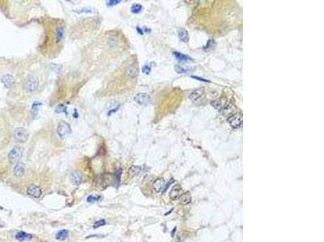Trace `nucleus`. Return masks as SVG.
<instances>
[{
  "label": "nucleus",
  "instance_id": "11",
  "mask_svg": "<svg viewBox=\"0 0 324 242\" xmlns=\"http://www.w3.org/2000/svg\"><path fill=\"white\" fill-rule=\"evenodd\" d=\"M125 75H126V77H128L129 78H136V76L139 75L138 66L135 65V64L129 65L128 67L126 68Z\"/></svg>",
  "mask_w": 324,
  "mask_h": 242
},
{
  "label": "nucleus",
  "instance_id": "34",
  "mask_svg": "<svg viewBox=\"0 0 324 242\" xmlns=\"http://www.w3.org/2000/svg\"><path fill=\"white\" fill-rule=\"evenodd\" d=\"M0 209H2V207H0Z\"/></svg>",
  "mask_w": 324,
  "mask_h": 242
},
{
  "label": "nucleus",
  "instance_id": "19",
  "mask_svg": "<svg viewBox=\"0 0 324 242\" xmlns=\"http://www.w3.org/2000/svg\"><path fill=\"white\" fill-rule=\"evenodd\" d=\"M178 36L179 38L181 41H183L184 43H187L189 41V35L188 32L186 31V29L181 28L178 31Z\"/></svg>",
  "mask_w": 324,
  "mask_h": 242
},
{
  "label": "nucleus",
  "instance_id": "30",
  "mask_svg": "<svg viewBox=\"0 0 324 242\" xmlns=\"http://www.w3.org/2000/svg\"><path fill=\"white\" fill-rule=\"evenodd\" d=\"M92 10H90V8H83L81 9V11H75V12L77 13H82V12H85V13H88V12H92Z\"/></svg>",
  "mask_w": 324,
  "mask_h": 242
},
{
  "label": "nucleus",
  "instance_id": "9",
  "mask_svg": "<svg viewBox=\"0 0 324 242\" xmlns=\"http://www.w3.org/2000/svg\"><path fill=\"white\" fill-rule=\"evenodd\" d=\"M204 97V90L203 88L197 89L190 94V99L192 102L200 101Z\"/></svg>",
  "mask_w": 324,
  "mask_h": 242
},
{
  "label": "nucleus",
  "instance_id": "31",
  "mask_svg": "<svg viewBox=\"0 0 324 242\" xmlns=\"http://www.w3.org/2000/svg\"><path fill=\"white\" fill-rule=\"evenodd\" d=\"M119 2H121V1H108L107 2V5L108 6H114V5H116Z\"/></svg>",
  "mask_w": 324,
  "mask_h": 242
},
{
  "label": "nucleus",
  "instance_id": "12",
  "mask_svg": "<svg viewBox=\"0 0 324 242\" xmlns=\"http://www.w3.org/2000/svg\"><path fill=\"white\" fill-rule=\"evenodd\" d=\"M182 194V189L179 186H175L171 189L170 192H169V197L170 199H173V200H177V199H179V198L181 197V195Z\"/></svg>",
  "mask_w": 324,
  "mask_h": 242
},
{
  "label": "nucleus",
  "instance_id": "10",
  "mask_svg": "<svg viewBox=\"0 0 324 242\" xmlns=\"http://www.w3.org/2000/svg\"><path fill=\"white\" fill-rule=\"evenodd\" d=\"M149 99H150L149 96H148L147 94L144 93L137 94L134 97V101L136 102L137 103H139V104H140V105H145V104H147V103L149 102Z\"/></svg>",
  "mask_w": 324,
  "mask_h": 242
},
{
  "label": "nucleus",
  "instance_id": "21",
  "mask_svg": "<svg viewBox=\"0 0 324 242\" xmlns=\"http://www.w3.org/2000/svg\"><path fill=\"white\" fill-rule=\"evenodd\" d=\"M140 166H139V165H132V166L129 168L128 174L131 177H135V176L138 174L140 172Z\"/></svg>",
  "mask_w": 324,
  "mask_h": 242
},
{
  "label": "nucleus",
  "instance_id": "18",
  "mask_svg": "<svg viewBox=\"0 0 324 242\" xmlns=\"http://www.w3.org/2000/svg\"><path fill=\"white\" fill-rule=\"evenodd\" d=\"M180 199V203L182 205H188L191 203V195L189 192H186L181 195V197L179 198Z\"/></svg>",
  "mask_w": 324,
  "mask_h": 242
},
{
  "label": "nucleus",
  "instance_id": "8",
  "mask_svg": "<svg viewBox=\"0 0 324 242\" xmlns=\"http://www.w3.org/2000/svg\"><path fill=\"white\" fill-rule=\"evenodd\" d=\"M70 181L73 185L75 186H79L83 182V175L79 171H74L70 175Z\"/></svg>",
  "mask_w": 324,
  "mask_h": 242
},
{
  "label": "nucleus",
  "instance_id": "33",
  "mask_svg": "<svg viewBox=\"0 0 324 242\" xmlns=\"http://www.w3.org/2000/svg\"><path fill=\"white\" fill-rule=\"evenodd\" d=\"M137 29H138L139 32H140V33L141 35H143V31H142V30H140V28H137Z\"/></svg>",
  "mask_w": 324,
  "mask_h": 242
},
{
  "label": "nucleus",
  "instance_id": "6",
  "mask_svg": "<svg viewBox=\"0 0 324 242\" xmlns=\"http://www.w3.org/2000/svg\"><path fill=\"white\" fill-rule=\"evenodd\" d=\"M228 122H229L231 127L237 128H239L242 126V122H243V118H242V115L236 114V115H232L231 117L229 118Z\"/></svg>",
  "mask_w": 324,
  "mask_h": 242
},
{
  "label": "nucleus",
  "instance_id": "15",
  "mask_svg": "<svg viewBox=\"0 0 324 242\" xmlns=\"http://www.w3.org/2000/svg\"><path fill=\"white\" fill-rule=\"evenodd\" d=\"M2 81L7 88H11L13 86V84L15 83V79L12 75H5L4 77H2Z\"/></svg>",
  "mask_w": 324,
  "mask_h": 242
},
{
  "label": "nucleus",
  "instance_id": "20",
  "mask_svg": "<svg viewBox=\"0 0 324 242\" xmlns=\"http://www.w3.org/2000/svg\"><path fill=\"white\" fill-rule=\"evenodd\" d=\"M68 236H69V232L67 230H66V229H63V230H60L59 232H58V233L56 234L55 237L58 240H64L68 237Z\"/></svg>",
  "mask_w": 324,
  "mask_h": 242
},
{
  "label": "nucleus",
  "instance_id": "14",
  "mask_svg": "<svg viewBox=\"0 0 324 242\" xmlns=\"http://www.w3.org/2000/svg\"><path fill=\"white\" fill-rule=\"evenodd\" d=\"M174 56L179 62H191L193 61L192 58H190L189 56L183 54V53H178V52H174Z\"/></svg>",
  "mask_w": 324,
  "mask_h": 242
},
{
  "label": "nucleus",
  "instance_id": "26",
  "mask_svg": "<svg viewBox=\"0 0 324 242\" xmlns=\"http://www.w3.org/2000/svg\"><path fill=\"white\" fill-rule=\"evenodd\" d=\"M55 112H57V113H62V112L67 113V107H65V106L63 105V104H61V105H58V107L56 108Z\"/></svg>",
  "mask_w": 324,
  "mask_h": 242
},
{
  "label": "nucleus",
  "instance_id": "27",
  "mask_svg": "<svg viewBox=\"0 0 324 242\" xmlns=\"http://www.w3.org/2000/svg\"><path fill=\"white\" fill-rule=\"evenodd\" d=\"M105 224H106V222H105V220H100L95 222V224H93V228H100V227H102V226L105 225Z\"/></svg>",
  "mask_w": 324,
  "mask_h": 242
},
{
  "label": "nucleus",
  "instance_id": "2",
  "mask_svg": "<svg viewBox=\"0 0 324 242\" xmlns=\"http://www.w3.org/2000/svg\"><path fill=\"white\" fill-rule=\"evenodd\" d=\"M71 132H72L71 128L69 124H67L65 121H61V122L58 123V127H57V132H58V136L62 139L67 137L68 135H70L71 133Z\"/></svg>",
  "mask_w": 324,
  "mask_h": 242
},
{
  "label": "nucleus",
  "instance_id": "16",
  "mask_svg": "<svg viewBox=\"0 0 324 242\" xmlns=\"http://www.w3.org/2000/svg\"><path fill=\"white\" fill-rule=\"evenodd\" d=\"M153 189L157 192H160L164 187V180L163 178H157L153 182Z\"/></svg>",
  "mask_w": 324,
  "mask_h": 242
},
{
  "label": "nucleus",
  "instance_id": "28",
  "mask_svg": "<svg viewBox=\"0 0 324 242\" xmlns=\"http://www.w3.org/2000/svg\"><path fill=\"white\" fill-rule=\"evenodd\" d=\"M142 72L144 74V75H148L149 74H150L151 72V68L149 65H143V68H142Z\"/></svg>",
  "mask_w": 324,
  "mask_h": 242
},
{
  "label": "nucleus",
  "instance_id": "13",
  "mask_svg": "<svg viewBox=\"0 0 324 242\" xmlns=\"http://www.w3.org/2000/svg\"><path fill=\"white\" fill-rule=\"evenodd\" d=\"M13 173H14V175L17 177H21L24 176V173H25V168H24V165L23 163H17L16 166L14 167V170H13Z\"/></svg>",
  "mask_w": 324,
  "mask_h": 242
},
{
  "label": "nucleus",
  "instance_id": "3",
  "mask_svg": "<svg viewBox=\"0 0 324 242\" xmlns=\"http://www.w3.org/2000/svg\"><path fill=\"white\" fill-rule=\"evenodd\" d=\"M29 134L26 129L23 128H17L14 131V138L16 141L19 143L26 142L29 139Z\"/></svg>",
  "mask_w": 324,
  "mask_h": 242
},
{
  "label": "nucleus",
  "instance_id": "29",
  "mask_svg": "<svg viewBox=\"0 0 324 242\" xmlns=\"http://www.w3.org/2000/svg\"><path fill=\"white\" fill-rule=\"evenodd\" d=\"M175 70H176L178 73H179V74H184V73L188 72V70H185V68L180 67V66H176V67H175Z\"/></svg>",
  "mask_w": 324,
  "mask_h": 242
},
{
  "label": "nucleus",
  "instance_id": "25",
  "mask_svg": "<svg viewBox=\"0 0 324 242\" xmlns=\"http://www.w3.org/2000/svg\"><path fill=\"white\" fill-rule=\"evenodd\" d=\"M101 199V196L100 195H89L88 197L87 201L88 203L89 204H93V203H96V202H98Z\"/></svg>",
  "mask_w": 324,
  "mask_h": 242
},
{
  "label": "nucleus",
  "instance_id": "24",
  "mask_svg": "<svg viewBox=\"0 0 324 242\" xmlns=\"http://www.w3.org/2000/svg\"><path fill=\"white\" fill-rule=\"evenodd\" d=\"M234 109H235L234 105H233V104H228V105L225 106V108H224V109H223V113H224L225 115H226V114H229V113L233 112Z\"/></svg>",
  "mask_w": 324,
  "mask_h": 242
},
{
  "label": "nucleus",
  "instance_id": "32",
  "mask_svg": "<svg viewBox=\"0 0 324 242\" xmlns=\"http://www.w3.org/2000/svg\"><path fill=\"white\" fill-rule=\"evenodd\" d=\"M192 78H196V79L201 80V81H208V80L203 79V78H198V77H195V76H192Z\"/></svg>",
  "mask_w": 324,
  "mask_h": 242
},
{
  "label": "nucleus",
  "instance_id": "4",
  "mask_svg": "<svg viewBox=\"0 0 324 242\" xmlns=\"http://www.w3.org/2000/svg\"><path fill=\"white\" fill-rule=\"evenodd\" d=\"M24 86H25V90H26L28 92H34L36 91L37 87H38V81H37V78L34 76H29L28 78H27L26 81H25V84H24Z\"/></svg>",
  "mask_w": 324,
  "mask_h": 242
},
{
  "label": "nucleus",
  "instance_id": "5",
  "mask_svg": "<svg viewBox=\"0 0 324 242\" xmlns=\"http://www.w3.org/2000/svg\"><path fill=\"white\" fill-rule=\"evenodd\" d=\"M7 126H6L5 120L0 115V145H2L6 140L7 139Z\"/></svg>",
  "mask_w": 324,
  "mask_h": 242
},
{
  "label": "nucleus",
  "instance_id": "17",
  "mask_svg": "<svg viewBox=\"0 0 324 242\" xmlns=\"http://www.w3.org/2000/svg\"><path fill=\"white\" fill-rule=\"evenodd\" d=\"M32 237H33V236L31 234H29L25 232H19L16 235V239L19 241H25V240H30Z\"/></svg>",
  "mask_w": 324,
  "mask_h": 242
},
{
  "label": "nucleus",
  "instance_id": "22",
  "mask_svg": "<svg viewBox=\"0 0 324 242\" xmlns=\"http://www.w3.org/2000/svg\"><path fill=\"white\" fill-rule=\"evenodd\" d=\"M143 7L140 4H133L131 6V12L133 14H139L142 11Z\"/></svg>",
  "mask_w": 324,
  "mask_h": 242
},
{
  "label": "nucleus",
  "instance_id": "23",
  "mask_svg": "<svg viewBox=\"0 0 324 242\" xmlns=\"http://www.w3.org/2000/svg\"><path fill=\"white\" fill-rule=\"evenodd\" d=\"M211 104H212V106L213 108H215V109H217V110H220V108H222V102H221V100H220V98H219V99H215V100L212 101Z\"/></svg>",
  "mask_w": 324,
  "mask_h": 242
},
{
  "label": "nucleus",
  "instance_id": "1",
  "mask_svg": "<svg viewBox=\"0 0 324 242\" xmlns=\"http://www.w3.org/2000/svg\"><path fill=\"white\" fill-rule=\"evenodd\" d=\"M22 154H23V149L21 147L16 146L9 152V154L7 155V158L11 164L16 165L21 158Z\"/></svg>",
  "mask_w": 324,
  "mask_h": 242
},
{
  "label": "nucleus",
  "instance_id": "7",
  "mask_svg": "<svg viewBox=\"0 0 324 242\" xmlns=\"http://www.w3.org/2000/svg\"><path fill=\"white\" fill-rule=\"evenodd\" d=\"M27 193H28L29 195L33 197V198H39V197L41 195V194H42V191H41V189L38 186L33 184L29 187L28 191H27Z\"/></svg>",
  "mask_w": 324,
  "mask_h": 242
}]
</instances>
